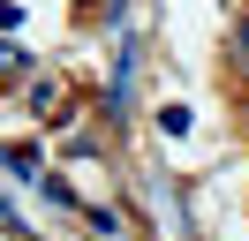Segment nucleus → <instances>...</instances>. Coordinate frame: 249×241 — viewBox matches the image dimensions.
Returning a JSON list of instances; mask_svg holds the SVG:
<instances>
[{
    "mask_svg": "<svg viewBox=\"0 0 249 241\" xmlns=\"http://www.w3.org/2000/svg\"><path fill=\"white\" fill-rule=\"evenodd\" d=\"M8 173H16V181H38V151L16 143V151H8Z\"/></svg>",
    "mask_w": 249,
    "mask_h": 241,
    "instance_id": "obj_1",
    "label": "nucleus"
},
{
    "mask_svg": "<svg viewBox=\"0 0 249 241\" xmlns=\"http://www.w3.org/2000/svg\"><path fill=\"white\" fill-rule=\"evenodd\" d=\"M227 45H234V60H242V75H249V15H234V23H227Z\"/></svg>",
    "mask_w": 249,
    "mask_h": 241,
    "instance_id": "obj_2",
    "label": "nucleus"
}]
</instances>
